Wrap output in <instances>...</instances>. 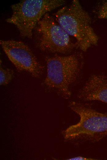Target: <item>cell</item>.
I'll return each instance as SVG.
<instances>
[{
	"instance_id": "cell-4",
	"label": "cell",
	"mask_w": 107,
	"mask_h": 160,
	"mask_svg": "<svg viewBox=\"0 0 107 160\" xmlns=\"http://www.w3.org/2000/svg\"><path fill=\"white\" fill-rule=\"evenodd\" d=\"M47 74L44 83L56 89L65 98L71 95L69 87L77 79L81 68L79 57L77 54L55 55L46 59Z\"/></svg>"
},
{
	"instance_id": "cell-10",
	"label": "cell",
	"mask_w": 107,
	"mask_h": 160,
	"mask_svg": "<svg viewBox=\"0 0 107 160\" xmlns=\"http://www.w3.org/2000/svg\"><path fill=\"white\" fill-rule=\"evenodd\" d=\"M94 159L92 158H87L81 156H76L68 159V160H91Z\"/></svg>"
},
{
	"instance_id": "cell-5",
	"label": "cell",
	"mask_w": 107,
	"mask_h": 160,
	"mask_svg": "<svg viewBox=\"0 0 107 160\" xmlns=\"http://www.w3.org/2000/svg\"><path fill=\"white\" fill-rule=\"evenodd\" d=\"M36 28L39 35V46L42 50L66 54L76 47L70 36L48 13L38 22Z\"/></svg>"
},
{
	"instance_id": "cell-8",
	"label": "cell",
	"mask_w": 107,
	"mask_h": 160,
	"mask_svg": "<svg viewBox=\"0 0 107 160\" xmlns=\"http://www.w3.org/2000/svg\"><path fill=\"white\" fill-rule=\"evenodd\" d=\"M0 63V84L5 86L8 84L13 78L14 71L13 70L8 68H4Z\"/></svg>"
},
{
	"instance_id": "cell-1",
	"label": "cell",
	"mask_w": 107,
	"mask_h": 160,
	"mask_svg": "<svg viewBox=\"0 0 107 160\" xmlns=\"http://www.w3.org/2000/svg\"><path fill=\"white\" fill-rule=\"evenodd\" d=\"M56 21L70 36L75 39L76 47L85 52L96 45L98 38L91 26V18L78 0H73L54 14Z\"/></svg>"
},
{
	"instance_id": "cell-6",
	"label": "cell",
	"mask_w": 107,
	"mask_h": 160,
	"mask_svg": "<svg viewBox=\"0 0 107 160\" xmlns=\"http://www.w3.org/2000/svg\"><path fill=\"white\" fill-rule=\"evenodd\" d=\"M3 51L19 71L28 72L36 78L42 75L44 67L29 46L23 42L13 39L0 40Z\"/></svg>"
},
{
	"instance_id": "cell-7",
	"label": "cell",
	"mask_w": 107,
	"mask_h": 160,
	"mask_svg": "<svg viewBox=\"0 0 107 160\" xmlns=\"http://www.w3.org/2000/svg\"><path fill=\"white\" fill-rule=\"evenodd\" d=\"M78 97L84 101L96 100L107 104V76L91 75L79 91Z\"/></svg>"
},
{
	"instance_id": "cell-3",
	"label": "cell",
	"mask_w": 107,
	"mask_h": 160,
	"mask_svg": "<svg viewBox=\"0 0 107 160\" xmlns=\"http://www.w3.org/2000/svg\"><path fill=\"white\" fill-rule=\"evenodd\" d=\"M63 0H23L12 5V14L6 21L14 25L21 36L31 38L38 23L46 14L63 5Z\"/></svg>"
},
{
	"instance_id": "cell-2",
	"label": "cell",
	"mask_w": 107,
	"mask_h": 160,
	"mask_svg": "<svg viewBox=\"0 0 107 160\" xmlns=\"http://www.w3.org/2000/svg\"><path fill=\"white\" fill-rule=\"evenodd\" d=\"M69 106L79 116L80 120L65 130V139L93 142L107 136V114L98 112L88 104L76 101L70 102Z\"/></svg>"
},
{
	"instance_id": "cell-9",
	"label": "cell",
	"mask_w": 107,
	"mask_h": 160,
	"mask_svg": "<svg viewBox=\"0 0 107 160\" xmlns=\"http://www.w3.org/2000/svg\"><path fill=\"white\" fill-rule=\"evenodd\" d=\"M97 14L99 18L107 19V1L104 2L101 5Z\"/></svg>"
}]
</instances>
